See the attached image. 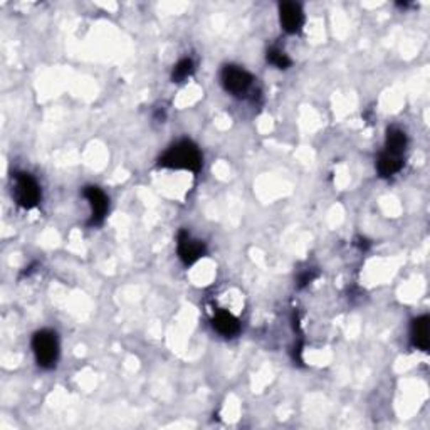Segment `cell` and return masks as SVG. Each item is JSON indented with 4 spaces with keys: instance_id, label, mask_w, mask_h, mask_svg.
Segmentation results:
<instances>
[{
    "instance_id": "obj_13",
    "label": "cell",
    "mask_w": 430,
    "mask_h": 430,
    "mask_svg": "<svg viewBox=\"0 0 430 430\" xmlns=\"http://www.w3.org/2000/svg\"><path fill=\"white\" fill-rule=\"evenodd\" d=\"M193 72V61L192 59H182L180 63H177V66L173 67L172 72V79L173 83H182L189 78L190 74Z\"/></svg>"
},
{
    "instance_id": "obj_10",
    "label": "cell",
    "mask_w": 430,
    "mask_h": 430,
    "mask_svg": "<svg viewBox=\"0 0 430 430\" xmlns=\"http://www.w3.org/2000/svg\"><path fill=\"white\" fill-rule=\"evenodd\" d=\"M402 166H403L402 157L388 153V151H383V153L380 155L378 162H376V170H378L380 177H391V175L400 172Z\"/></svg>"
},
{
    "instance_id": "obj_12",
    "label": "cell",
    "mask_w": 430,
    "mask_h": 430,
    "mask_svg": "<svg viewBox=\"0 0 430 430\" xmlns=\"http://www.w3.org/2000/svg\"><path fill=\"white\" fill-rule=\"evenodd\" d=\"M268 61L272 64V66H276L277 69H288V67L291 66V59H289V56L279 47L269 49Z\"/></svg>"
},
{
    "instance_id": "obj_9",
    "label": "cell",
    "mask_w": 430,
    "mask_h": 430,
    "mask_svg": "<svg viewBox=\"0 0 430 430\" xmlns=\"http://www.w3.org/2000/svg\"><path fill=\"white\" fill-rule=\"evenodd\" d=\"M214 328L224 336H234L241 330V323H239L235 316L227 313V311H219L214 316Z\"/></svg>"
},
{
    "instance_id": "obj_8",
    "label": "cell",
    "mask_w": 430,
    "mask_h": 430,
    "mask_svg": "<svg viewBox=\"0 0 430 430\" xmlns=\"http://www.w3.org/2000/svg\"><path fill=\"white\" fill-rule=\"evenodd\" d=\"M410 338H412V345L416 348L427 352L429 348V316H420V318L413 319L412 328H410Z\"/></svg>"
},
{
    "instance_id": "obj_6",
    "label": "cell",
    "mask_w": 430,
    "mask_h": 430,
    "mask_svg": "<svg viewBox=\"0 0 430 430\" xmlns=\"http://www.w3.org/2000/svg\"><path fill=\"white\" fill-rule=\"evenodd\" d=\"M279 21L288 34H298L304 25V12L299 3L283 2L279 6Z\"/></svg>"
},
{
    "instance_id": "obj_4",
    "label": "cell",
    "mask_w": 430,
    "mask_h": 430,
    "mask_svg": "<svg viewBox=\"0 0 430 430\" xmlns=\"http://www.w3.org/2000/svg\"><path fill=\"white\" fill-rule=\"evenodd\" d=\"M252 76L239 66H226L220 72V83L227 93L234 96H246L252 86Z\"/></svg>"
},
{
    "instance_id": "obj_11",
    "label": "cell",
    "mask_w": 430,
    "mask_h": 430,
    "mask_svg": "<svg viewBox=\"0 0 430 430\" xmlns=\"http://www.w3.org/2000/svg\"><path fill=\"white\" fill-rule=\"evenodd\" d=\"M407 143H409V140H407L405 131H402L400 128H390L387 131L385 151H388V153H394V155H398V157H402L403 151H405V148H407Z\"/></svg>"
},
{
    "instance_id": "obj_1",
    "label": "cell",
    "mask_w": 430,
    "mask_h": 430,
    "mask_svg": "<svg viewBox=\"0 0 430 430\" xmlns=\"http://www.w3.org/2000/svg\"><path fill=\"white\" fill-rule=\"evenodd\" d=\"M158 165L163 169L189 170V172L197 173L202 169V153L195 143L184 140L170 147L160 158Z\"/></svg>"
},
{
    "instance_id": "obj_14",
    "label": "cell",
    "mask_w": 430,
    "mask_h": 430,
    "mask_svg": "<svg viewBox=\"0 0 430 430\" xmlns=\"http://www.w3.org/2000/svg\"><path fill=\"white\" fill-rule=\"evenodd\" d=\"M316 277V272H313V271H306L303 274L301 277H299V288H304L306 286V284H310L311 281H313Z\"/></svg>"
},
{
    "instance_id": "obj_3",
    "label": "cell",
    "mask_w": 430,
    "mask_h": 430,
    "mask_svg": "<svg viewBox=\"0 0 430 430\" xmlns=\"http://www.w3.org/2000/svg\"><path fill=\"white\" fill-rule=\"evenodd\" d=\"M14 197L22 208H34L41 202V189L29 173H15Z\"/></svg>"
},
{
    "instance_id": "obj_7",
    "label": "cell",
    "mask_w": 430,
    "mask_h": 430,
    "mask_svg": "<svg viewBox=\"0 0 430 430\" xmlns=\"http://www.w3.org/2000/svg\"><path fill=\"white\" fill-rule=\"evenodd\" d=\"M83 195L85 199L89 202V207H91V224L93 226H100V224L105 220L106 212H108V197L105 195L103 190L98 189V186H86L83 190Z\"/></svg>"
},
{
    "instance_id": "obj_2",
    "label": "cell",
    "mask_w": 430,
    "mask_h": 430,
    "mask_svg": "<svg viewBox=\"0 0 430 430\" xmlns=\"http://www.w3.org/2000/svg\"><path fill=\"white\" fill-rule=\"evenodd\" d=\"M32 352L37 365L41 368H52L59 356V343L56 333L49 330H41L32 338Z\"/></svg>"
},
{
    "instance_id": "obj_5",
    "label": "cell",
    "mask_w": 430,
    "mask_h": 430,
    "mask_svg": "<svg viewBox=\"0 0 430 430\" xmlns=\"http://www.w3.org/2000/svg\"><path fill=\"white\" fill-rule=\"evenodd\" d=\"M177 250L178 257L182 259L185 266H192L205 254V244L202 241H197L186 230L178 232L177 239Z\"/></svg>"
}]
</instances>
